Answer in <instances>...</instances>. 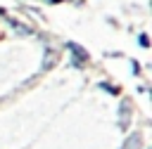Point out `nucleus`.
I'll return each instance as SVG.
<instances>
[{
	"instance_id": "nucleus-1",
	"label": "nucleus",
	"mask_w": 152,
	"mask_h": 149,
	"mask_svg": "<svg viewBox=\"0 0 152 149\" xmlns=\"http://www.w3.org/2000/svg\"><path fill=\"white\" fill-rule=\"evenodd\" d=\"M69 50H71V52H74V57H76V59H74V64H76V66H78V59H81V61H86V52H83L81 47H76L74 43H69Z\"/></svg>"
},
{
	"instance_id": "nucleus-2",
	"label": "nucleus",
	"mask_w": 152,
	"mask_h": 149,
	"mask_svg": "<svg viewBox=\"0 0 152 149\" xmlns=\"http://www.w3.org/2000/svg\"><path fill=\"white\" fill-rule=\"evenodd\" d=\"M138 147H140V137L135 135V137H131V140H128V144H126L124 149H138Z\"/></svg>"
}]
</instances>
